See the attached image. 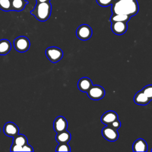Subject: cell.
Returning <instances> with one entry per match:
<instances>
[{
  "instance_id": "obj_1",
  "label": "cell",
  "mask_w": 152,
  "mask_h": 152,
  "mask_svg": "<svg viewBox=\"0 0 152 152\" xmlns=\"http://www.w3.org/2000/svg\"><path fill=\"white\" fill-rule=\"evenodd\" d=\"M138 10L137 0H115L111 7L112 14H124L131 17L136 15Z\"/></svg>"
},
{
  "instance_id": "obj_2",
  "label": "cell",
  "mask_w": 152,
  "mask_h": 152,
  "mask_svg": "<svg viewBox=\"0 0 152 152\" xmlns=\"http://www.w3.org/2000/svg\"><path fill=\"white\" fill-rule=\"evenodd\" d=\"M51 11L52 5L50 2H36L34 8L30 11V13L37 20L44 22L49 18Z\"/></svg>"
},
{
  "instance_id": "obj_3",
  "label": "cell",
  "mask_w": 152,
  "mask_h": 152,
  "mask_svg": "<svg viewBox=\"0 0 152 152\" xmlns=\"http://www.w3.org/2000/svg\"><path fill=\"white\" fill-rule=\"evenodd\" d=\"M45 54L48 59L52 63L59 61L63 56V51L56 46H50L45 50Z\"/></svg>"
},
{
  "instance_id": "obj_4",
  "label": "cell",
  "mask_w": 152,
  "mask_h": 152,
  "mask_svg": "<svg viewBox=\"0 0 152 152\" xmlns=\"http://www.w3.org/2000/svg\"><path fill=\"white\" fill-rule=\"evenodd\" d=\"M14 46L15 49L20 53H24L28 50L30 47V42L29 39L23 36L15 38L14 40Z\"/></svg>"
},
{
  "instance_id": "obj_5",
  "label": "cell",
  "mask_w": 152,
  "mask_h": 152,
  "mask_svg": "<svg viewBox=\"0 0 152 152\" xmlns=\"http://www.w3.org/2000/svg\"><path fill=\"white\" fill-rule=\"evenodd\" d=\"M88 97L93 100H99L105 95L104 89L99 85H92L87 91Z\"/></svg>"
},
{
  "instance_id": "obj_6",
  "label": "cell",
  "mask_w": 152,
  "mask_h": 152,
  "mask_svg": "<svg viewBox=\"0 0 152 152\" xmlns=\"http://www.w3.org/2000/svg\"><path fill=\"white\" fill-rule=\"evenodd\" d=\"M76 35L81 40H88L92 35V29L87 24L80 25L77 29Z\"/></svg>"
},
{
  "instance_id": "obj_7",
  "label": "cell",
  "mask_w": 152,
  "mask_h": 152,
  "mask_svg": "<svg viewBox=\"0 0 152 152\" xmlns=\"http://www.w3.org/2000/svg\"><path fill=\"white\" fill-rule=\"evenodd\" d=\"M102 134L103 137L109 141H115L119 137L118 131L109 125H106L102 129Z\"/></svg>"
},
{
  "instance_id": "obj_8",
  "label": "cell",
  "mask_w": 152,
  "mask_h": 152,
  "mask_svg": "<svg viewBox=\"0 0 152 152\" xmlns=\"http://www.w3.org/2000/svg\"><path fill=\"white\" fill-rule=\"evenodd\" d=\"M67 127L68 122L64 116H59L56 118L53 122V129L56 133L66 131Z\"/></svg>"
},
{
  "instance_id": "obj_9",
  "label": "cell",
  "mask_w": 152,
  "mask_h": 152,
  "mask_svg": "<svg viewBox=\"0 0 152 152\" xmlns=\"http://www.w3.org/2000/svg\"><path fill=\"white\" fill-rule=\"evenodd\" d=\"M3 131L7 136L14 137L18 134L19 128L14 122H8L4 125Z\"/></svg>"
},
{
  "instance_id": "obj_10",
  "label": "cell",
  "mask_w": 152,
  "mask_h": 152,
  "mask_svg": "<svg viewBox=\"0 0 152 152\" xmlns=\"http://www.w3.org/2000/svg\"><path fill=\"white\" fill-rule=\"evenodd\" d=\"M111 30L116 35L124 34L127 30V23L124 21H115L111 23Z\"/></svg>"
},
{
  "instance_id": "obj_11",
  "label": "cell",
  "mask_w": 152,
  "mask_h": 152,
  "mask_svg": "<svg viewBox=\"0 0 152 152\" xmlns=\"http://www.w3.org/2000/svg\"><path fill=\"white\" fill-rule=\"evenodd\" d=\"M117 119H118V114L113 110H109L103 114L100 120L103 124L108 125Z\"/></svg>"
},
{
  "instance_id": "obj_12",
  "label": "cell",
  "mask_w": 152,
  "mask_h": 152,
  "mask_svg": "<svg viewBox=\"0 0 152 152\" xmlns=\"http://www.w3.org/2000/svg\"><path fill=\"white\" fill-rule=\"evenodd\" d=\"M151 100L141 91L137 92L134 97V102L138 105H147Z\"/></svg>"
},
{
  "instance_id": "obj_13",
  "label": "cell",
  "mask_w": 152,
  "mask_h": 152,
  "mask_svg": "<svg viewBox=\"0 0 152 152\" xmlns=\"http://www.w3.org/2000/svg\"><path fill=\"white\" fill-rule=\"evenodd\" d=\"M93 83L91 80L88 77H82L78 82L77 86L78 89L83 92H86L92 86Z\"/></svg>"
},
{
  "instance_id": "obj_14",
  "label": "cell",
  "mask_w": 152,
  "mask_h": 152,
  "mask_svg": "<svg viewBox=\"0 0 152 152\" xmlns=\"http://www.w3.org/2000/svg\"><path fill=\"white\" fill-rule=\"evenodd\" d=\"M147 144L146 141L142 139L139 138L135 140L132 145L133 151H147Z\"/></svg>"
},
{
  "instance_id": "obj_15",
  "label": "cell",
  "mask_w": 152,
  "mask_h": 152,
  "mask_svg": "<svg viewBox=\"0 0 152 152\" xmlns=\"http://www.w3.org/2000/svg\"><path fill=\"white\" fill-rule=\"evenodd\" d=\"M71 135L69 132L66 131L58 132L56 135L55 139L58 143H68L71 140Z\"/></svg>"
},
{
  "instance_id": "obj_16",
  "label": "cell",
  "mask_w": 152,
  "mask_h": 152,
  "mask_svg": "<svg viewBox=\"0 0 152 152\" xmlns=\"http://www.w3.org/2000/svg\"><path fill=\"white\" fill-rule=\"evenodd\" d=\"M28 3L26 0H11V11H21Z\"/></svg>"
},
{
  "instance_id": "obj_17",
  "label": "cell",
  "mask_w": 152,
  "mask_h": 152,
  "mask_svg": "<svg viewBox=\"0 0 152 152\" xmlns=\"http://www.w3.org/2000/svg\"><path fill=\"white\" fill-rule=\"evenodd\" d=\"M11 49V44L7 39L0 40V55L8 54Z\"/></svg>"
},
{
  "instance_id": "obj_18",
  "label": "cell",
  "mask_w": 152,
  "mask_h": 152,
  "mask_svg": "<svg viewBox=\"0 0 152 152\" xmlns=\"http://www.w3.org/2000/svg\"><path fill=\"white\" fill-rule=\"evenodd\" d=\"M28 143V140L26 135L23 134H17L16 136L13 137L12 144L17 145L23 147L25 144Z\"/></svg>"
},
{
  "instance_id": "obj_19",
  "label": "cell",
  "mask_w": 152,
  "mask_h": 152,
  "mask_svg": "<svg viewBox=\"0 0 152 152\" xmlns=\"http://www.w3.org/2000/svg\"><path fill=\"white\" fill-rule=\"evenodd\" d=\"M130 18L131 17L127 15L113 14L110 18V21L111 23L115 22V21H124L127 23L129 20Z\"/></svg>"
},
{
  "instance_id": "obj_20",
  "label": "cell",
  "mask_w": 152,
  "mask_h": 152,
  "mask_svg": "<svg viewBox=\"0 0 152 152\" xmlns=\"http://www.w3.org/2000/svg\"><path fill=\"white\" fill-rule=\"evenodd\" d=\"M0 10L11 11V0H0Z\"/></svg>"
},
{
  "instance_id": "obj_21",
  "label": "cell",
  "mask_w": 152,
  "mask_h": 152,
  "mask_svg": "<svg viewBox=\"0 0 152 152\" xmlns=\"http://www.w3.org/2000/svg\"><path fill=\"white\" fill-rule=\"evenodd\" d=\"M56 151H71V147L68 143H58Z\"/></svg>"
},
{
  "instance_id": "obj_22",
  "label": "cell",
  "mask_w": 152,
  "mask_h": 152,
  "mask_svg": "<svg viewBox=\"0 0 152 152\" xmlns=\"http://www.w3.org/2000/svg\"><path fill=\"white\" fill-rule=\"evenodd\" d=\"M142 91L151 100H152V84H148L145 86L142 89Z\"/></svg>"
},
{
  "instance_id": "obj_23",
  "label": "cell",
  "mask_w": 152,
  "mask_h": 152,
  "mask_svg": "<svg viewBox=\"0 0 152 152\" xmlns=\"http://www.w3.org/2000/svg\"><path fill=\"white\" fill-rule=\"evenodd\" d=\"M96 2L102 7H108L111 5L115 0H96Z\"/></svg>"
},
{
  "instance_id": "obj_24",
  "label": "cell",
  "mask_w": 152,
  "mask_h": 152,
  "mask_svg": "<svg viewBox=\"0 0 152 152\" xmlns=\"http://www.w3.org/2000/svg\"><path fill=\"white\" fill-rule=\"evenodd\" d=\"M121 122L119 121L118 119H117L115 120L114 121H113L111 124H110L108 125H109V126H110L111 127H112L113 128H114V129L118 130V129L121 127Z\"/></svg>"
},
{
  "instance_id": "obj_25",
  "label": "cell",
  "mask_w": 152,
  "mask_h": 152,
  "mask_svg": "<svg viewBox=\"0 0 152 152\" xmlns=\"http://www.w3.org/2000/svg\"><path fill=\"white\" fill-rule=\"evenodd\" d=\"M33 148L28 143L22 147V151H33Z\"/></svg>"
},
{
  "instance_id": "obj_26",
  "label": "cell",
  "mask_w": 152,
  "mask_h": 152,
  "mask_svg": "<svg viewBox=\"0 0 152 152\" xmlns=\"http://www.w3.org/2000/svg\"><path fill=\"white\" fill-rule=\"evenodd\" d=\"M36 2H50V0H36Z\"/></svg>"
},
{
  "instance_id": "obj_27",
  "label": "cell",
  "mask_w": 152,
  "mask_h": 152,
  "mask_svg": "<svg viewBox=\"0 0 152 152\" xmlns=\"http://www.w3.org/2000/svg\"><path fill=\"white\" fill-rule=\"evenodd\" d=\"M0 132H1V129H0Z\"/></svg>"
},
{
  "instance_id": "obj_28",
  "label": "cell",
  "mask_w": 152,
  "mask_h": 152,
  "mask_svg": "<svg viewBox=\"0 0 152 152\" xmlns=\"http://www.w3.org/2000/svg\"><path fill=\"white\" fill-rule=\"evenodd\" d=\"M151 151H152V149H151Z\"/></svg>"
}]
</instances>
